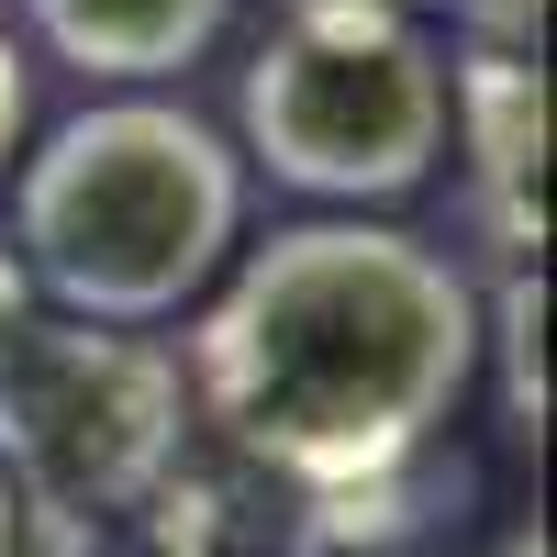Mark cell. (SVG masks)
I'll use <instances>...</instances> for the list:
<instances>
[{"instance_id":"1","label":"cell","mask_w":557,"mask_h":557,"mask_svg":"<svg viewBox=\"0 0 557 557\" xmlns=\"http://www.w3.org/2000/svg\"><path fill=\"white\" fill-rule=\"evenodd\" d=\"M480 368V290L401 223H290L235 257L190 335V391L257 469L368 491L424 446Z\"/></svg>"},{"instance_id":"2","label":"cell","mask_w":557,"mask_h":557,"mask_svg":"<svg viewBox=\"0 0 557 557\" xmlns=\"http://www.w3.org/2000/svg\"><path fill=\"white\" fill-rule=\"evenodd\" d=\"M246 235V157L190 101H89L23 157L12 268L67 323H168Z\"/></svg>"},{"instance_id":"3","label":"cell","mask_w":557,"mask_h":557,"mask_svg":"<svg viewBox=\"0 0 557 557\" xmlns=\"http://www.w3.org/2000/svg\"><path fill=\"white\" fill-rule=\"evenodd\" d=\"M246 157L312 201H401L446 157V57L391 0H290L235 89Z\"/></svg>"},{"instance_id":"4","label":"cell","mask_w":557,"mask_h":557,"mask_svg":"<svg viewBox=\"0 0 557 557\" xmlns=\"http://www.w3.org/2000/svg\"><path fill=\"white\" fill-rule=\"evenodd\" d=\"M178 457V357L112 323H23L0 346V480L45 524L146 502Z\"/></svg>"},{"instance_id":"5","label":"cell","mask_w":557,"mask_h":557,"mask_svg":"<svg viewBox=\"0 0 557 557\" xmlns=\"http://www.w3.org/2000/svg\"><path fill=\"white\" fill-rule=\"evenodd\" d=\"M446 134L469 146L480 235L502 246V268H535V246H546V78H535V45H469L446 67Z\"/></svg>"},{"instance_id":"6","label":"cell","mask_w":557,"mask_h":557,"mask_svg":"<svg viewBox=\"0 0 557 557\" xmlns=\"http://www.w3.org/2000/svg\"><path fill=\"white\" fill-rule=\"evenodd\" d=\"M23 12L78 78L146 89V78H178L190 57H212L235 0H23Z\"/></svg>"},{"instance_id":"7","label":"cell","mask_w":557,"mask_h":557,"mask_svg":"<svg viewBox=\"0 0 557 557\" xmlns=\"http://www.w3.org/2000/svg\"><path fill=\"white\" fill-rule=\"evenodd\" d=\"M546 290H535V268H502V290L480 301V346H502V412L535 435L546 424Z\"/></svg>"},{"instance_id":"8","label":"cell","mask_w":557,"mask_h":557,"mask_svg":"<svg viewBox=\"0 0 557 557\" xmlns=\"http://www.w3.org/2000/svg\"><path fill=\"white\" fill-rule=\"evenodd\" d=\"M391 12H412V23H457L469 45H535L546 0H391Z\"/></svg>"},{"instance_id":"9","label":"cell","mask_w":557,"mask_h":557,"mask_svg":"<svg viewBox=\"0 0 557 557\" xmlns=\"http://www.w3.org/2000/svg\"><path fill=\"white\" fill-rule=\"evenodd\" d=\"M23 112H34V67H23V45L0 34V168L23 157Z\"/></svg>"},{"instance_id":"10","label":"cell","mask_w":557,"mask_h":557,"mask_svg":"<svg viewBox=\"0 0 557 557\" xmlns=\"http://www.w3.org/2000/svg\"><path fill=\"white\" fill-rule=\"evenodd\" d=\"M23 323H34V312H23V268H12V257H0V346H12V335H23Z\"/></svg>"},{"instance_id":"11","label":"cell","mask_w":557,"mask_h":557,"mask_svg":"<svg viewBox=\"0 0 557 557\" xmlns=\"http://www.w3.org/2000/svg\"><path fill=\"white\" fill-rule=\"evenodd\" d=\"M12 535H23V502H12V480H0V557H12Z\"/></svg>"},{"instance_id":"12","label":"cell","mask_w":557,"mask_h":557,"mask_svg":"<svg viewBox=\"0 0 557 557\" xmlns=\"http://www.w3.org/2000/svg\"><path fill=\"white\" fill-rule=\"evenodd\" d=\"M502 557H546V546H535V535H513V546H502Z\"/></svg>"}]
</instances>
